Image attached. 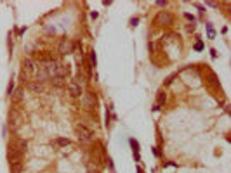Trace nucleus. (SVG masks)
<instances>
[{"label": "nucleus", "instance_id": "0eeeda50", "mask_svg": "<svg viewBox=\"0 0 231 173\" xmlns=\"http://www.w3.org/2000/svg\"><path fill=\"white\" fill-rule=\"evenodd\" d=\"M82 102H83V107H85L87 111L94 109V106H96V97H94V94H83V95H82Z\"/></svg>", "mask_w": 231, "mask_h": 173}, {"label": "nucleus", "instance_id": "dca6fc26", "mask_svg": "<svg viewBox=\"0 0 231 173\" xmlns=\"http://www.w3.org/2000/svg\"><path fill=\"white\" fill-rule=\"evenodd\" d=\"M54 144H56V146H59V147H66V146H70V144H71V140H70V139H56V140H54Z\"/></svg>", "mask_w": 231, "mask_h": 173}, {"label": "nucleus", "instance_id": "6e6552de", "mask_svg": "<svg viewBox=\"0 0 231 173\" xmlns=\"http://www.w3.org/2000/svg\"><path fill=\"white\" fill-rule=\"evenodd\" d=\"M68 90H70V95H71L73 99H78V97H82V95H83V88H82L80 85L73 83V81L68 85Z\"/></svg>", "mask_w": 231, "mask_h": 173}, {"label": "nucleus", "instance_id": "f257e3e1", "mask_svg": "<svg viewBox=\"0 0 231 173\" xmlns=\"http://www.w3.org/2000/svg\"><path fill=\"white\" fill-rule=\"evenodd\" d=\"M75 132H77L78 140H80V142H83V144H89V142H92V139H94L92 130H90V128H87V127H85V125H82V123H78V125L75 127Z\"/></svg>", "mask_w": 231, "mask_h": 173}, {"label": "nucleus", "instance_id": "2eb2a0df", "mask_svg": "<svg viewBox=\"0 0 231 173\" xmlns=\"http://www.w3.org/2000/svg\"><path fill=\"white\" fill-rule=\"evenodd\" d=\"M21 170H23V163H21V161L10 163V172L12 173H21Z\"/></svg>", "mask_w": 231, "mask_h": 173}, {"label": "nucleus", "instance_id": "4be33fe9", "mask_svg": "<svg viewBox=\"0 0 231 173\" xmlns=\"http://www.w3.org/2000/svg\"><path fill=\"white\" fill-rule=\"evenodd\" d=\"M137 23H139V19H137V17H132V19H130V26H132V28H136V26H137Z\"/></svg>", "mask_w": 231, "mask_h": 173}, {"label": "nucleus", "instance_id": "1a4fd4ad", "mask_svg": "<svg viewBox=\"0 0 231 173\" xmlns=\"http://www.w3.org/2000/svg\"><path fill=\"white\" fill-rule=\"evenodd\" d=\"M19 120H21V116H19L16 111H12V113L9 114V125H10V130H16V128L19 127V123H21Z\"/></svg>", "mask_w": 231, "mask_h": 173}, {"label": "nucleus", "instance_id": "aec40b11", "mask_svg": "<svg viewBox=\"0 0 231 173\" xmlns=\"http://www.w3.org/2000/svg\"><path fill=\"white\" fill-rule=\"evenodd\" d=\"M90 64H92L94 68H96V64H97V59H96V52H94V50L90 52Z\"/></svg>", "mask_w": 231, "mask_h": 173}, {"label": "nucleus", "instance_id": "ddd939ff", "mask_svg": "<svg viewBox=\"0 0 231 173\" xmlns=\"http://www.w3.org/2000/svg\"><path fill=\"white\" fill-rule=\"evenodd\" d=\"M50 83H52L54 87H64V85H66V78L56 76V78H50Z\"/></svg>", "mask_w": 231, "mask_h": 173}, {"label": "nucleus", "instance_id": "423d86ee", "mask_svg": "<svg viewBox=\"0 0 231 173\" xmlns=\"http://www.w3.org/2000/svg\"><path fill=\"white\" fill-rule=\"evenodd\" d=\"M35 76H37L35 81H38V83H43L45 80H49V73H47V69H45L43 64H40V66L35 69Z\"/></svg>", "mask_w": 231, "mask_h": 173}, {"label": "nucleus", "instance_id": "412c9836", "mask_svg": "<svg viewBox=\"0 0 231 173\" xmlns=\"http://www.w3.org/2000/svg\"><path fill=\"white\" fill-rule=\"evenodd\" d=\"M12 90H14V81L10 80V83H9V87H7V95H9V97L12 95Z\"/></svg>", "mask_w": 231, "mask_h": 173}, {"label": "nucleus", "instance_id": "6ab92c4d", "mask_svg": "<svg viewBox=\"0 0 231 173\" xmlns=\"http://www.w3.org/2000/svg\"><path fill=\"white\" fill-rule=\"evenodd\" d=\"M162 102H165V92H160L158 97H157V106H160Z\"/></svg>", "mask_w": 231, "mask_h": 173}, {"label": "nucleus", "instance_id": "393cba45", "mask_svg": "<svg viewBox=\"0 0 231 173\" xmlns=\"http://www.w3.org/2000/svg\"><path fill=\"white\" fill-rule=\"evenodd\" d=\"M89 173H99L97 170H89Z\"/></svg>", "mask_w": 231, "mask_h": 173}, {"label": "nucleus", "instance_id": "f8f14e48", "mask_svg": "<svg viewBox=\"0 0 231 173\" xmlns=\"http://www.w3.org/2000/svg\"><path fill=\"white\" fill-rule=\"evenodd\" d=\"M21 99H23V88H17L16 92H12V95H10V101H12L14 104H17Z\"/></svg>", "mask_w": 231, "mask_h": 173}, {"label": "nucleus", "instance_id": "9b49d317", "mask_svg": "<svg viewBox=\"0 0 231 173\" xmlns=\"http://www.w3.org/2000/svg\"><path fill=\"white\" fill-rule=\"evenodd\" d=\"M28 87H30V90H31V92H35V94H40V92L43 90V85H42V83H38V81H30V83H28Z\"/></svg>", "mask_w": 231, "mask_h": 173}, {"label": "nucleus", "instance_id": "9d476101", "mask_svg": "<svg viewBox=\"0 0 231 173\" xmlns=\"http://www.w3.org/2000/svg\"><path fill=\"white\" fill-rule=\"evenodd\" d=\"M92 158H94V163H96L97 166H103V163H104V158H103L101 147H97V149H92Z\"/></svg>", "mask_w": 231, "mask_h": 173}, {"label": "nucleus", "instance_id": "f03ea898", "mask_svg": "<svg viewBox=\"0 0 231 173\" xmlns=\"http://www.w3.org/2000/svg\"><path fill=\"white\" fill-rule=\"evenodd\" d=\"M172 23H174V16L167 10L158 12V16L155 17V24H158V26H170Z\"/></svg>", "mask_w": 231, "mask_h": 173}, {"label": "nucleus", "instance_id": "5701e85b", "mask_svg": "<svg viewBox=\"0 0 231 173\" xmlns=\"http://www.w3.org/2000/svg\"><path fill=\"white\" fill-rule=\"evenodd\" d=\"M202 49H203V43H202V42L198 40V42L195 43V50H202Z\"/></svg>", "mask_w": 231, "mask_h": 173}, {"label": "nucleus", "instance_id": "4468645a", "mask_svg": "<svg viewBox=\"0 0 231 173\" xmlns=\"http://www.w3.org/2000/svg\"><path fill=\"white\" fill-rule=\"evenodd\" d=\"M130 146H132V151H134V158H136V161H139V144H137V140L130 139Z\"/></svg>", "mask_w": 231, "mask_h": 173}, {"label": "nucleus", "instance_id": "a211bd4d", "mask_svg": "<svg viewBox=\"0 0 231 173\" xmlns=\"http://www.w3.org/2000/svg\"><path fill=\"white\" fill-rule=\"evenodd\" d=\"M207 33H209V38H216V31H214L210 23H207Z\"/></svg>", "mask_w": 231, "mask_h": 173}, {"label": "nucleus", "instance_id": "39448f33", "mask_svg": "<svg viewBox=\"0 0 231 173\" xmlns=\"http://www.w3.org/2000/svg\"><path fill=\"white\" fill-rule=\"evenodd\" d=\"M21 66H23V73H26L28 76L31 73H35V69H37V64H35V61L31 57H24L23 62H21Z\"/></svg>", "mask_w": 231, "mask_h": 173}, {"label": "nucleus", "instance_id": "f3484780", "mask_svg": "<svg viewBox=\"0 0 231 173\" xmlns=\"http://www.w3.org/2000/svg\"><path fill=\"white\" fill-rule=\"evenodd\" d=\"M209 83H210V85H214L216 88L219 87V81H217V76H216V75H214L212 71H209Z\"/></svg>", "mask_w": 231, "mask_h": 173}, {"label": "nucleus", "instance_id": "20e7f679", "mask_svg": "<svg viewBox=\"0 0 231 173\" xmlns=\"http://www.w3.org/2000/svg\"><path fill=\"white\" fill-rule=\"evenodd\" d=\"M7 158H9V163H16V161H21L23 158V152L17 149L16 144H10L9 146V152H7Z\"/></svg>", "mask_w": 231, "mask_h": 173}, {"label": "nucleus", "instance_id": "7ed1b4c3", "mask_svg": "<svg viewBox=\"0 0 231 173\" xmlns=\"http://www.w3.org/2000/svg\"><path fill=\"white\" fill-rule=\"evenodd\" d=\"M73 49H75V43H73L70 38H63V40L59 42V45H57V52H59V54H63V55L71 54V52H73Z\"/></svg>", "mask_w": 231, "mask_h": 173}, {"label": "nucleus", "instance_id": "b1692460", "mask_svg": "<svg viewBox=\"0 0 231 173\" xmlns=\"http://www.w3.org/2000/svg\"><path fill=\"white\" fill-rule=\"evenodd\" d=\"M184 17H186V19H190V21H191V23H193V21H195V17H193V16H191V14H184Z\"/></svg>", "mask_w": 231, "mask_h": 173}]
</instances>
